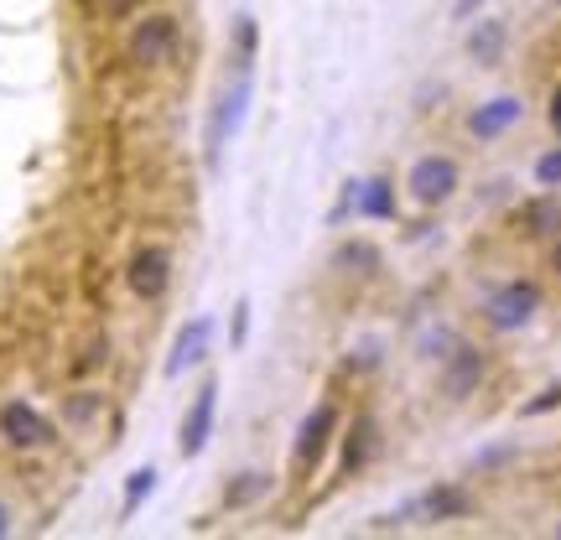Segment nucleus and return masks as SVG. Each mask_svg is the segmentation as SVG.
Listing matches in <instances>:
<instances>
[{"instance_id":"f257e3e1","label":"nucleus","mask_w":561,"mask_h":540,"mask_svg":"<svg viewBox=\"0 0 561 540\" xmlns=\"http://www.w3.org/2000/svg\"><path fill=\"white\" fill-rule=\"evenodd\" d=\"M182 53V16L167 5H140L136 16L125 21L121 58L130 73H161L172 68Z\"/></svg>"},{"instance_id":"f03ea898","label":"nucleus","mask_w":561,"mask_h":540,"mask_svg":"<svg viewBox=\"0 0 561 540\" xmlns=\"http://www.w3.org/2000/svg\"><path fill=\"white\" fill-rule=\"evenodd\" d=\"M339 426H343V411L333 395H322L307 416L297 421V437H291V458H286V473L291 483H312L322 473L328 452L339 447Z\"/></svg>"},{"instance_id":"7ed1b4c3","label":"nucleus","mask_w":561,"mask_h":540,"mask_svg":"<svg viewBox=\"0 0 561 540\" xmlns=\"http://www.w3.org/2000/svg\"><path fill=\"white\" fill-rule=\"evenodd\" d=\"M473 515H479V499H473L462 483H432L426 494L405 499L401 509L375 515L369 530H401V525H458V520H473Z\"/></svg>"},{"instance_id":"20e7f679","label":"nucleus","mask_w":561,"mask_h":540,"mask_svg":"<svg viewBox=\"0 0 561 540\" xmlns=\"http://www.w3.org/2000/svg\"><path fill=\"white\" fill-rule=\"evenodd\" d=\"M58 441H62L58 421L47 416L37 401H26V395H5L0 401V447L11 458H37V452H53Z\"/></svg>"},{"instance_id":"39448f33","label":"nucleus","mask_w":561,"mask_h":540,"mask_svg":"<svg viewBox=\"0 0 561 540\" xmlns=\"http://www.w3.org/2000/svg\"><path fill=\"white\" fill-rule=\"evenodd\" d=\"M250 104H255V73H234L229 89H224L219 100H214V110H208V130H203V157H208V166H219L224 151L240 140L244 120H250Z\"/></svg>"},{"instance_id":"423d86ee","label":"nucleus","mask_w":561,"mask_h":540,"mask_svg":"<svg viewBox=\"0 0 561 540\" xmlns=\"http://www.w3.org/2000/svg\"><path fill=\"white\" fill-rule=\"evenodd\" d=\"M125 291H130V301H140V307H157V301H167V291H172V280H178V255H172V244L161 240H140L130 255H125Z\"/></svg>"},{"instance_id":"0eeeda50","label":"nucleus","mask_w":561,"mask_h":540,"mask_svg":"<svg viewBox=\"0 0 561 540\" xmlns=\"http://www.w3.org/2000/svg\"><path fill=\"white\" fill-rule=\"evenodd\" d=\"M541 307H546V291L536 286V280H504V286H494L489 297H483V322H489V333H525L530 322L541 318Z\"/></svg>"},{"instance_id":"6e6552de","label":"nucleus","mask_w":561,"mask_h":540,"mask_svg":"<svg viewBox=\"0 0 561 540\" xmlns=\"http://www.w3.org/2000/svg\"><path fill=\"white\" fill-rule=\"evenodd\" d=\"M462 187V161L447 157V151H421L411 166H405V198L416 208H442L453 203Z\"/></svg>"},{"instance_id":"1a4fd4ad","label":"nucleus","mask_w":561,"mask_h":540,"mask_svg":"<svg viewBox=\"0 0 561 540\" xmlns=\"http://www.w3.org/2000/svg\"><path fill=\"white\" fill-rule=\"evenodd\" d=\"M483 380H489V348H483V343L458 338V348L442 359L437 395L442 401H453V405H462V401H473V395H479Z\"/></svg>"},{"instance_id":"9d476101","label":"nucleus","mask_w":561,"mask_h":540,"mask_svg":"<svg viewBox=\"0 0 561 540\" xmlns=\"http://www.w3.org/2000/svg\"><path fill=\"white\" fill-rule=\"evenodd\" d=\"M214 426H219V380H203L198 390H193V401H187V411H182L178 421V452L187 462L203 458V447L214 441Z\"/></svg>"},{"instance_id":"9b49d317","label":"nucleus","mask_w":561,"mask_h":540,"mask_svg":"<svg viewBox=\"0 0 561 540\" xmlns=\"http://www.w3.org/2000/svg\"><path fill=\"white\" fill-rule=\"evenodd\" d=\"M214 333H219V322L208 318V312H198V318H187L178 328V338H172V348H167V364H161V375L167 380H182V375H193L208 354H214Z\"/></svg>"},{"instance_id":"f8f14e48","label":"nucleus","mask_w":561,"mask_h":540,"mask_svg":"<svg viewBox=\"0 0 561 540\" xmlns=\"http://www.w3.org/2000/svg\"><path fill=\"white\" fill-rule=\"evenodd\" d=\"M520 120H525L520 94H494V100H483V104L468 110L462 130H468V140H479V146H494V140H504Z\"/></svg>"},{"instance_id":"ddd939ff","label":"nucleus","mask_w":561,"mask_h":540,"mask_svg":"<svg viewBox=\"0 0 561 540\" xmlns=\"http://www.w3.org/2000/svg\"><path fill=\"white\" fill-rule=\"evenodd\" d=\"M375 452H380V421L369 411H359L348 426H339V479H359L375 462Z\"/></svg>"},{"instance_id":"4468645a","label":"nucleus","mask_w":561,"mask_h":540,"mask_svg":"<svg viewBox=\"0 0 561 540\" xmlns=\"http://www.w3.org/2000/svg\"><path fill=\"white\" fill-rule=\"evenodd\" d=\"M354 219L359 223H396L401 219V187L390 177H354Z\"/></svg>"},{"instance_id":"2eb2a0df","label":"nucleus","mask_w":561,"mask_h":540,"mask_svg":"<svg viewBox=\"0 0 561 540\" xmlns=\"http://www.w3.org/2000/svg\"><path fill=\"white\" fill-rule=\"evenodd\" d=\"M515 234H525V240H551V234H561V198L557 193L541 187V198H525L520 208H515Z\"/></svg>"},{"instance_id":"dca6fc26","label":"nucleus","mask_w":561,"mask_h":540,"mask_svg":"<svg viewBox=\"0 0 561 540\" xmlns=\"http://www.w3.org/2000/svg\"><path fill=\"white\" fill-rule=\"evenodd\" d=\"M504 47H510V26H504L500 16H473V26H468V37H462V53H468V62H479V68H494V62L504 58Z\"/></svg>"},{"instance_id":"f3484780","label":"nucleus","mask_w":561,"mask_h":540,"mask_svg":"<svg viewBox=\"0 0 561 540\" xmlns=\"http://www.w3.org/2000/svg\"><path fill=\"white\" fill-rule=\"evenodd\" d=\"M271 489H276V473L250 468V473H240V479L224 483V509H255V504H261Z\"/></svg>"},{"instance_id":"a211bd4d","label":"nucleus","mask_w":561,"mask_h":540,"mask_svg":"<svg viewBox=\"0 0 561 540\" xmlns=\"http://www.w3.org/2000/svg\"><path fill=\"white\" fill-rule=\"evenodd\" d=\"M157 483H161V473L151 468V462H140V468H130V473H125V489H121V520H136L140 509L151 504Z\"/></svg>"},{"instance_id":"6ab92c4d","label":"nucleus","mask_w":561,"mask_h":540,"mask_svg":"<svg viewBox=\"0 0 561 540\" xmlns=\"http://www.w3.org/2000/svg\"><path fill=\"white\" fill-rule=\"evenodd\" d=\"M104 405H110L104 390H68V395H62V421H68L73 432H89V426L104 416Z\"/></svg>"},{"instance_id":"aec40b11","label":"nucleus","mask_w":561,"mask_h":540,"mask_svg":"<svg viewBox=\"0 0 561 540\" xmlns=\"http://www.w3.org/2000/svg\"><path fill=\"white\" fill-rule=\"evenodd\" d=\"M333 271H343V276H375L380 271V250L369 240H343L333 250Z\"/></svg>"},{"instance_id":"412c9836","label":"nucleus","mask_w":561,"mask_h":540,"mask_svg":"<svg viewBox=\"0 0 561 540\" xmlns=\"http://www.w3.org/2000/svg\"><path fill=\"white\" fill-rule=\"evenodd\" d=\"M229 47H234V68H240V73H255V53H261V21H255V16L234 21Z\"/></svg>"},{"instance_id":"4be33fe9","label":"nucleus","mask_w":561,"mask_h":540,"mask_svg":"<svg viewBox=\"0 0 561 540\" xmlns=\"http://www.w3.org/2000/svg\"><path fill=\"white\" fill-rule=\"evenodd\" d=\"M453 348H458V328H447V322H426V328H421V338H416L421 364H442Z\"/></svg>"},{"instance_id":"5701e85b","label":"nucleus","mask_w":561,"mask_h":540,"mask_svg":"<svg viewBox=\"0 0 561 540\" xmlns=\"http://www.w3.org/2000/svg\"><path fill=\"white\" fill-rule=\"evenodd\" d=\"M530 177H536V187L557 193V187H561V140H557V146H546L541 157L530 161Z\"/></svg>"},{"instance_id":"b1692460","label":"nucleus","mask_w":561,"mask_h":540,"mask_svg":"<svg viewBox=\"0 0 561 540\" xmlns=\"http://www.w3.org/2000/svg\"><path fill=\"white\" fill-rule=\"evenodd\" d=\"M89 5H94V16H100V21H110V26H115V21H130V16H136L146 0H89Z\"/></svg>"},{"instance_id":"393cba45","label":"nucleus","mask_w":561,"mask_h":540,"mask_svg":"<svg viewBox=\"0 0 561 540\" xmlns=\"http://www.w3.org/2000/svg\"><path fill=\"white\" fill-rule=\"evenodd\" d=\"M551 411H561V384H546L536 401H525L520 405V416L525 421H536V416H551Z\"/></svg>"},{"instance_id":"a878e982","label":"nucleus","mask_w":561,"mask_h":540,"mask_svg":"<svg viewBox=\"0 0 561 540\" xmlns=\"http://www.w3.org/2000/svg\"><path fill=\"white\" fill-rule=\"evenodd\" d=\"M244 338H250V301H234V318H229V348L240 354Z\"/></svg>"},{"instance_id":"bb28decb","label":"nucleus","mask_w":561,"mask_h":540,"mask_svg":"<svg viewBox=\"0 0 561 540\" xmlns=\"http://www.w3.org/2000/svg\"><path fill=\"white\" fill-rule=\"evenodd\" d=\"M21 530V509H16V499L0 489V540H11Z\"/></svg>"},{"instance_id":"cd10ccee","label":"nucleus","mask_w":561,"mask_h":540,"mask_svg":"<svg viewBox=\"0 0 561 540\" xmlns=\"http://www.w3.org/2000/svg\"><path fill=\"white\" fill-rule=\"evenodd\" d=\"M380 364V338H364L359 348H354V359H348V369H359V375H369Z\"/></svg>"},{"instance_id":"c85d7f7f","label":"nucleus","mask_w":561,"mask_h":540,"mask_svg":"<svg viewBox=\"0 0 561 540\" xmlns=\"http://www.w3.org/2000/svg\"><path fill=\"white\" fill-rule=\"evenodd\" d=\"M504 462H515V447H489V452H479V458H473V468L494 473V468H504Z\"/></svg>"},{"instance_id":"c756f323","label":"nucleus","mask_w":561,"mask_h":540,"mask_svg":"<svg viewBox=\"0 0 561 540\" xmlns=\"http://www.w3.org/2000/svg\"><path fill=\"white\" fill-rule=\"evenodd\" d=\"M546 125H551V136L561 140V83L551 89V104H546Z\"/></svg>"},{"instance_id":"7c9ffc66","label":"nucleus","mask_w":561,"mask_h":540,"mask_svg":"<svg viewBox=\"0 0 561 540\" xmlns=\"http://www.w3.org/2000/svg\"><path fill=\"white\" fill-rule=\"evenodd\" d=\"M489 0H453V21H473Z\"/></svg>"},{"instance_id":"2f4dec72","label":"nucleus","mask_w":561,"mask_h":540,"mask_svg":"<svg viewBox=\"0 0 561 540\" xmlns=\"http://www.w3.org/2000/svg\"><path fill=\"white\" fill-rule=\"evenodd\" d=\"M546 265H551V276H561V234H557V244H551V255H546Z\"/></svg>"},{"instance_id":"473e14b6","label":"nucleus","mask_w":561,"mask_h":540,"mask_svg":"<svg viewBox=\"0 0 561 540\" xmlns=\"http://www.w3.org/2000/svg\"><path fill=\"white\" fill-rule=\"evenodd\" d=\"M551 536H557V540H561V520H557V525H551Z\"/></svg>"},{"instance_id":"72a5a7b5","label":"nucleus","mask_w":561,"mask_h":540,"mask_svg":"<svg viewBox=\"0 0 561 540\" xmlns=\"http://www.w3.org/2000/svg\"><path fill=\"white\" fill-rule=\"evenodd\" d=\"M557 5H561V0H557Z\"/></svg>"}]
</instances>
